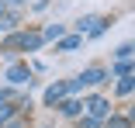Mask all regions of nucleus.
Segmentation results:
<instances>
[{
	"label": "nucleus",
	"mask_w": 135,
	"mask_h": 128,
	"mask_svg": "<svg viewBox=\"0 0 135 128\" xmlns=\"http://www.w3.org/2000/svg\"><path fill=\"white\" fill-rule=\"evenodd\" d=\"M11 83H31V73L24 69V66H14L11 69Z\"/></svg>",
	"instance_id": "f257e3e1"
},
{
	"label": "nucleus",
	"mask_w": 135,
	"mask_h": 128,
	"mask_svg": "<svg viewBox=\"0 0 135 128\" xmlns=\"http://www.w3.org/2000/svg\"><path fill=\"white\" fill-rule=\"evenodd\" d=\"M100 80H104V69H87L80 76V83H100Z\"/></svg>",
	"instance_id": "f03ea898"
},
{
	"label": "nucleus",
	"mask_w": 135,
	"mask_h": 128,
	"mask_svg": "<svg viewBox=\"0 0 135 128\" xmlns=\"http://www.w3.org/2000/svg\"><path fill=\"white\" fill-rule=\"evenodd\" d=\"M62 93H66V87H62V83H59V87H49V90H45V104H56Z\"/></svg>",
	"instance_id": "7ed1b4c3"
},
{
	"label": "nucleus",
	"mask_w": 135,
	"mask_h": 128,
	"mask_svg": "<svg viewBox=\"0 0 135 128\" xmlns=\"http://www.w3.org/2000/svg\"><path fill=\"white\" fill-rule=\"evenodd\" d=\"M59 111H62L66 118H76V114H80V104H76V100H62V104H59Z\"/></svg>",
	"instance_id": "20e7f679"
},
{
	"label": "nucleus",
	"mask_w": 135,
	"mask_h": 128,
	"mask_svg": "<svg viewBox=\"0 0 135 128\" xmlns=\"http://www.w3.org/2000/svg\"><path fill=\"white\" fill-rule=\"evenodd\" d=\"M90 114H97V118H100V114H107V100L94 97V100H90Z\"/></svg>",
	"instance_id": "39448f33"
},
{
	"label": "nucleus",
	"mask_w": 135,
	"mask_h": 128,
	"mask_svg": "<svg viewBox=\"0 0 135 128\" xmlns=\"http://www.w3.org/2000/svg\"><path fill=\"white\" fill-rule=\"evenodd\" d=\"M118 93H132V76H121V83H118Z\"/></svg>",
	"instance_id": "423d86ee"
},
{
	"label": "nucleus",
	"mask_w": 135,
	"mask_h": 128,
	"mask_svg": "<svg viewBox=\"0 0 135 128\" xmlns=\"http://www.w3.org/2000/svg\"><path fill=\"white\" fill-rule=\"evenodd\" d=\"M62 35V24H52V28H45V38H59Z\"/></svg>",
	"instance_id": "0eeeda50"
},
{
	"label": "nucleus",
	"mask_w": 135,
	"mask_h": 128,
	"mask_svg": "<svg viewBox=\"0 0 135 128\" xmlns=\"http://www.w3.org/2000/svg\"><path fill=\"white\" fill-rule=\"evenodd\" d=\"M11 114H14V107H11V104H4V100H0V121H7Z\"/></svg>",
	"instance_id": "6e6552de"
},
{
	"label": "nucleus",
	"mask_w": 135,
	"mask_h": 128,
	"mask_svg": "<svg viewBox=\"0 0 135 128\" xmlns=\"http://www.w3.org/2000/svg\"><path fill=\"white\" fill-rule=\"evenodd\" d=\"M76 45H80V38H62L59 48H62V52H69V48H76Z\"/></svg>",
	"instance_id": "1a4fd4ad"
},
{
	"label": "nucleus",
	"mask_w": 135,
	"mask_h": 128,
	"mask_svg": "<svg viewBox=\"0 0 135 128\" xmlns=\"http://www.w3.org/2000/svg\"><path fill=\"white\" fill-rule=\"evenodd\" d=\"M107 128H128V118H111V121H107Z\"/></svg>",
	"instance_id": "9d476101"
},
{
	"label": "nucleus",
	"mask_w": 135,
	"mask_h": 128,
	"mask_svg": "<svg viewBox=\"0 0 135 128\" xmlns=\"http://www.w3.org/2000/svg\"><path fill=\"white\" fill-rule=\"evenodd\" d=\"M128 56H132V45H128V42H125V45H121V48H118V59H128Z\"/></svg>",
	"instance_id": "9b49d317"
},
{
	"label": "nucleus",
	"mask_w": 135,
	"mask_h": 128,
	"mask_svg": "<svg viewBox=\"0 0 135 128\" xmlns=\"http://www.w3.org/2000/svg\"><path fill=\"white\" fill-rule=\"evenodd\" d=\"M114 73H121V76H128V59H121V62L114 66Z\"/></svg>",
	"instance_id": "f8f14e48"
},
{
	"label": "nucleus",
	"mask_w": 135,
	"mask_h": 128,
	"mask_svg": "<svg viewBox=\"0 0 135 128\" xmlns=\"http://www.w3.org/2000/svg\"><path fill=\"white\" fill-rule=\"evenodd\" d=\"M4 4H21V0H4Z\"/></svg>",
	"instance_id": "ddd939ff"
},
{
	"label": "nucleus",
	"mask_w": 135,
	"mask_h": 128,
	"mask_svg": "<svg viewBox=\"0 0 135 128\" xmlns=\"http://www.w3.org/2000/svg\"><path fill=\"white\" fill-rule=\"evenodd\" d=\"M0 11H4V0H0Z\"/></svg>",
	"instance_id": "4468645a"
}]
</instances>
